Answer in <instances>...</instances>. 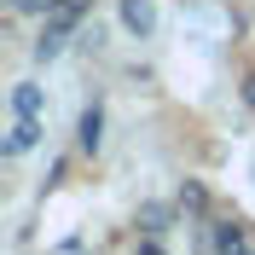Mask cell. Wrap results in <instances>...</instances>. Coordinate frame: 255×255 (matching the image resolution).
I'll list each match as a JSON object with an SVG mask.
<instances>
[{"mask_svg":"<svg viewBox=\"0 0 255 255\" xmlns=\"http://www.w3.org/2000/svg\"><path fill=\"white\" fill-rule=\"evenodd\" d=\"M87 6L93 0H52V12L41 17V41H35V58L41 64H52L64 47H70V35H81V23H87Z\"/></svg>","mask_w":255,"mask_h":255,"instance_id":"cell-1","label":"cell"},{"mask_svg":"<svg viewBox=\"0 0 255 255\" xmlns=\"http://www.w3.org/2000/svg\"><path fill=\"white\" fill-rule=\"evenodd\" d=\"M47 116H17L12 111V122H6V139H0V157H29L35 145H41V133H47Z\"/></svg>","mask_w":255,"mask_h":255,"instance_id":"cell-2","label":"cell"},{"mask_svg":"<svg viewBox=\"0 0 255 255\" xmlns=\"http://www.w3.org/2000/svg\"><path fill=\"white\" fill-rule=\"evenodd\" d=\"M209 255H255V238L244 221H209Z\"/></svg>","mask_w":255,"mask_h":255,"instance_id":"cell-3","label":"cell"},{"mask_svg":"<svg viewBox=\"0 0 255 255\" xmlns=\"http://www.w3.org/2000/svg\"><path fill=\"white\" fill-rule=\"evenodd\" d=\"M76 151L81 157H99V151H105V105H87V111H81V128H76Z\"/></svg>","mask_w":255,"mask_h":255,"instance_id":"cell-4","label":"cell"},{"mask_svg":"<svg viewBox=\"0 0 255 255\" xmlns=\"http://www.w3.org/2000/svg\"><path fill=\"white\" fill-rule=\"evenodd\" d=\"M174 215H180V203H139V215H133V226H139L145 238H168V226H174Z\"/></svg>","mask_w":255,"mask_h":255,"instance_id":"cell-5","label":"cell"},{"mask_svg":"<svg viewBox=\"0 0 255 255\" xmlns=\"http://www.w3.org/2000/svg\"><path fill=\"white\" fill-rule=\"evenodd\" d=\"M116 12H122V29L139 35V41L157 29V0H116Z\"/></svg>","mask_w":255,"mask_h":255,"instance_id":"cell-6","label":"cell"},{"mask_svg":"<svg viewBox=\"0 0 255 255\" xmlns=\"http://www.w3.org/2000/svg\"><path fill=\"white\" fill-rule=\"evenodd\" d=\"M174 203H180L186 221H209V186H203V180H186V186L174 191Z\"/></svg>","mask_w":255,"mask_h":255,"instance_id":"cell-7","label":"cell"},{"mask_svg":"<svg viewBox=\"0 0 255 255\" xmlns=\"http://www.w3.org/2000/svg\"><path fill=\"white\" fill-rule=\"evenodd\" d=\"M12 111H17V116H47V87L17 81V87H12Z\"/></svg>","mask_w":255,"mask_h":255,"instance_id":"cell-8","label":"cell"},{"mask_svg":"<svg viewBox=\"0 0 255 255\" xmlns=\"http://www.w3.org/2000/svg\"><path fill=\"white\" fill-rule=\"evenodd\" d=\"M6 12H17V17H47L52 0H6Z\"/></svg>","mask_w":255,"mask_h":255,"instance_id":"cell-9","label":"cell"},{"mask_svg":"<svg viewBox=\"0 0 255 255\" xmlns=\"http://www.w3.org/2000/svg\"><path fill=\"white\" fill-rule=\"evenodd\" d=\"M133 255H168V244H162V238H145V232H139V244H133Z\"/></svg>","mask_w":255,"mask_h":255,"instance_id":"cell-10","label":"cell"},{"mask_svg":"<svg viewBox=\"0 0 255 255\" xmlns=\"http://www.w3.org/2000/svg\"><path fill=\"white\" fill-rule=\"evenodd\" d=\"M238 99H244V105H250V111H255V76H244V87H238Z\"/></svg>","mask_w":255,"mask_h":255,"instance_id":"cell-11","label":"cell"}]
</instances>
